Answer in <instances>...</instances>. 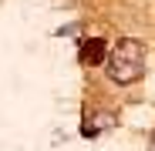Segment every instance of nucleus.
Instances as JSON below:
<instances>
[{"label":"nucleus","instance_id":"f03ea898","mask_svg":"<svg viewBox=\"0 0 155 151\" xmlns=\"http://www.w3.org/2000/svg\"><path fill=\"white\" fill-rule=\"evenodd\" d=\"M78 57H81L84 67H98V64H105V57H108V44L101 37H88V40H81Z\"/></svg>","mask_w":155,"mask_h":151},{"label":"nucleus","instance_id":"f257e3e1","mask_svg":"<svg viewBox=\"0 0 155 151\" xmlns=\"http://www.w3.org/2000/svg\"><path fill=\"white\" fill-rule=\"evenodd\" d=\"M105 67H108V77H111L115 84L128 87V84H135L142 74H145V67H148V50H145L142 40L125 37V40H118V44L108 50Z\"/></svg>","mask_w":155,"mask_h":151}]
</instances>
